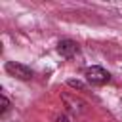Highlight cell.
Here are the masks:
<instances>
[{"label":"cell","mask_w":122,"mask_h":122,"mask_svg":"<svg viewBox=\"0 0 122 122\" xmlns=\"http://www.w3.org/2000/svg\"><path fill=\"white\" fill-rule=\"evenodd\" d=\"M8 109H10V99H8V97L2 93V109H0V114H4Z\"/></svg>","instance_id":"277c9868"},{"label":"cell","mask_w":122,"mask_h":122,"mask_svg":"<svg viewBox=\"0 0 122 122\" xmlns=\"http://www.w3.org/2000/svg\"><path fill=\"white\" fill-rule=\"evenodd\" d=\"M6 71H8L11 76L19 78V80H30V78H32V69L27 67V65H23V63L8 61V63H6Z\"/></svg>","instance_id":"7a4b0ae2"},{"label":"cell","mask_w":122,"mask_h":122,"mask_svg":"<svg viewBox=\"0 0 122 122\" xmlns=\"http://www.w3.org/2000/svg\"><path fill=\"white\" fill-rule=\"evenodd\" d=\"M69 86L71 88H78V90H84V84L78 82V80H69Z\"/></svg>","instance_id":"5b68a950"},{"label":"cell","mask_w":122,"mask_h":122,"mask_svg":"<svg viewBox=\"0 0 122 122\" xmlns=\"http://www.w3.org/2000/svg\"><path fill=\"white\" fill-rule=\"evenodd\" d=\"M84 76H86V80H88L90 84H93V86H103V84H107V82L111 80V74H109L103 67H88V69L84 71Z\"/></svg>","instance_id":"6da1fadb"},{"label":"cell","mask_w":122,"mask_h":122,"mask_svg":"<svg viewBox=\"0 0 122 122\" xmlns=\"http://www.w3.org/2000/svg\"><path fill=\"white\" fill-rule=\"evenodd\" d=\"M57 51L63 55V57H67V59H71V57H74L76 53H78V44L74 42V40H61L59 44H57Z\"/></svg>","instance_id":"3957f363"}]
</instances>
